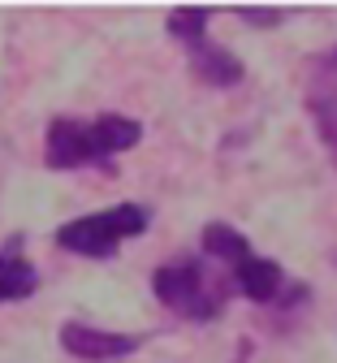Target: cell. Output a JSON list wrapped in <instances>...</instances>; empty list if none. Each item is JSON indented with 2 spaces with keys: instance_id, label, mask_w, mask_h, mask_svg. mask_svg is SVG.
Returning a JSON list of instances; mask_svg holds the SVG:
<instances>
[{
  "instance_id": "6da1fadb",
  "label": "cell",
  "mask_w": 337,
  "mask_h": 363,
  "mask_svg": "<svg viewBox=\"0 0 337 363\" xmlns=\"http://www.w3.org/2000/svg\"><path fill=\"white\" fill-rule=\"evenodd\" d=\"M143 139V125L121 113L100 117H53L43 134V160L48 169H91L121 152H130Z\"/></svg>"
},
{
  "instance_id": "277c9868",
  "label": "cell",
  "mask_w": 337,
  "mask_h": 363,
  "mask_svg": "<svg viewBox=\"0 0 337 363\" xmlns=\"http://www.w3.org/2000/svg\"><path fill=\"white\" fill-rule=\"evenodd\" d=\"M212 13H216V9H195V5H182V9H173V13H169L165 30L182 43V48H186L190 74H195L204 86L229 91V86H238V82L247 78V69H243V61H238L233 52H225L221 43L208 35Z\"/></svg>"
},
{
  "instance_id": "52a82bcc",
  "label": "cell",
  "mask_w": 337,
  "mask_h": 363,
  "mask_svg": "<svg viewBox=\"0 0 337 363\" xmlns=\"http://www.w3.org/2000/svg\"><path fill=\"white\" fill-rule=\"evenodd\" d=\"M35 290H39V268L18 251H0V303H22Z\"/></svg>"
},
{
  "instance_id": "8992f818",
  "label": "cell",
  "mask_w": 337,
  "mask_h": 363,
  "mask_svg": "<svg viewBox=\"0 0 337 363\" xmlns=\"http://www.w3.org/2000/svg\"><path fill=\"white\" fill-rule=\"evenodd\" d=\"M143 346V337L134 333H109V329H95V325H61V350L87 363H109V359H126Z\"/></svg>"
},
{
  "instance_id": "3957f363",
  "label": "cell",
  "mask_w": 337,
  "mask_h": 363,
  "mask_svg": "<svg viewBox=\"0 0 337 363\" xmlns=\"http://www.w3.org/2000/svg\"><path fill=\"white\" fill-rule=\"evenodd\" d=\"M152 294L177 320L212 325V320H221V311L229 303V281L216 277L204 259H173L152 272Z\"/></svg>"
},
{
  "instance_id": "5b68a950",
  "label": "cell",
  "mask_w": 337,
  "mask_h": 363,
  "mask_svg": "<svg viewBox=\"0 0 337 363\" xmlns=\"http://www.w3.org/2000/svg\"><path fill=\"white\" fill-rule=\"evenodd\" d=\"M148 225H152L148 203H117V208H104V212H87V216L65 220L57 230V247L74 251V255H87V259H109L126 238L148 234Z\"/></svg>"
},
{
  "instance_id": "9c48e42d",
  "label": "cell",
  "mask_w": 337,
  "mask_h": 363,
  "mask_svg": "<svg viewBox=\"0 0 337 363\" xmlns=\"http://www.w3.org/2000/svg\"><path fill=\"white\" fill-rule=\"evenodd\" d=\"M333 147H337V139H333Z\"/></svg>"
},
{
  "instance_id": "7a4b0ae2",
  "label": "cell",
  "mask_w": 337,
  "mask_h": 363,
  "mask_svg": "<svg viewBox=\"0 0 337 363\" xmlns=\"http://www.w3.org/2000/svg\"><path fill=\"white\" fill-rule=\"evenodd\" d=\"M204 255L225 264L233 272V281H238V294L251 298V303L268 307V303H299V298H307V286H290L285 272H281V264L260 255L251 247V238L238 234L225 220H212L204 230Z\"/></svg>"
},
{
  "instance_id": "ba28073f",
  "label": "cell",
  "mask_w": 337,
  "mask_h": 363,
  "mask_svg": "<svg viewBox=\"0 0 337 363\" xmlns=\"http://www.w3.org/2000/svg\"><path fill=\"white\" fill-rule=\"evenodd\" d=\"M243 22H251V26H277V22H285V9H251V5H243V9H233Z\"/></svg>"
}]
</instances>
